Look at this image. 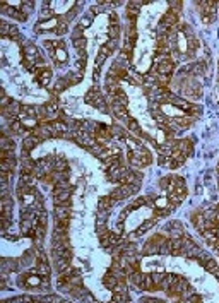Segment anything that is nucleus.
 Instances as JSON below:
<instances>
[{
	"label": "nucleus",
	"mask_w": 219,
	"mask_h": 303,
	"mask_svg": "<svg viewBox=\"0 0 219 303\" xmlns=\"http://www.w3.org/2000/svg\"><path fill=\"white\" fill-rule=\"evenodd\" d=\"M86 101L91 106H94L96 110H101V112L108 113V105H106V98L101 94V91L98 87H91L89 93L86 94Z\"/></svg>",
	"instance_id": "nucleus-2"
},
{
	"label": "nucleus",
	"mask_w": 219,
	"mask_h": 303,
	"mask_svg": "<svg viewBox=\"0 0 219 303\" xmlns=\"http://www.w3.org/2000/svg\"><path fill=\"white\" fill-rule=\"evenodd\" d=\"M199 9H201L202 17H204L205 22L214 21L216 12H218V4H216V2H201V4H199Z\"/></svg>",
	"instance_id": "nucleus-3"
},
{
	"label": "nucleus",
	"mask_w": 219,
	"mask_h": 303,
	"mask_svg": "<svg viewBox=\"0 0 219 303\" xmlns=\"http://www.w3.org/2000/svg\"><path fill=\"white\" fill-rule=\"evenodd\" d=\"M38 144H40V137H36L34 134H31V135H28V137L22 141V151L29 152L31 149H34Z\"/></svg>",
	"instance_id": "nucleus-5"
},
{
	"label": "nucleus",
	"mask_w": 219,
	"mask_h": 303,
	"mask_svg": "<svg viewBox=\"0 0 219 303\" xmlns=\"http://www.w3.org/2000/svg\"><path fill=\"white\" fill-rule=\"evenodd\" d=\"M81 26H83V28H87V26H91V17H84L83 21H81Z\"/></svg>",
	"instance_id": "nucleus-7"
},
{
	"label": "nucleus",
	"mask_w": 219,
	"mask_h": 303,
	"mask_svg": "<svg viewBox=\"0 0 219 303\" xmlns=\"http://www.w3.org/2000/svg\"><path fill=\"white\" fill-rule=\"evenodd\" d=\"M45 48L51 55V60L55 62V65H65L68 62V51L65 41H45Z\"/></svg>",
	"instance_id": "nucleus-1"
},
{
	"label": "nucleus",
	"mask_w": 219,
	"mask_h": 303,
	"mask_svg": "<svg viewBox=\"0 0 219 303\" xmlns=\"http://www.w3.org/2000/svg\"><path fill=\"white\" fill-rule=\"evenodd\" d=\"M36 79H38V83L41 84L43 87H48L50 86V81H51V76H53V72H51L50 67H45V65H41V67H38L36 69Z\"/></svg>",
	"instance_id": "nucleus-4"
},
{
	"label": "nucleus",
	"mask_w": 219,
	"mask_h": 303,
	"mask_svg": "<svg viewBox=\"0 0 219 303\" xmlns=\"http://www.w3.org/2000/svg\"><path fill=\"white\" fill-rule=\"evenodd\" d=\"M2 36L4 38H12V40H14V38H19V33H17V28H16V26H9L7 22H2Z\"/></svg>",
	"instance_id": "nucleus-6"
}]
</instances>
